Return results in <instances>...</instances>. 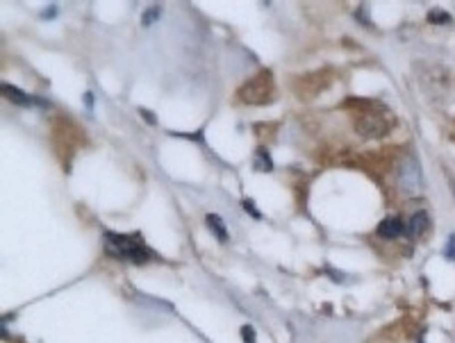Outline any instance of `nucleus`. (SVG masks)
<instances>
[{
    "label": "nucleus",
    "mask_w": 455,
    "mask_h": 343,
    "mask_svg": "<svg viewBox=\"0 0 455 343\" xmlns=\"http://www.w3.org/2000/svg\"><path fill=\"white\" fill-rule=\"evenodd\" d=\"M355 125L362 137H385L389 130V118L383 114H362Z\"/></svg>",
    "instance_id": "obj_4"
},
{
    "label": "nucleus",
    "mask_w": 455,
    "mask_h": 343,
    "mask_svg": "<svg viewBox=\"0 0 455 343\" xmlns=\"http://www.w3.org/2000/svg\"><path fill=\"white\" fill-rule=\"evenodd\" d=\"M271 93H273V87H271L269 73H259L257 77H253L241 89V100H246L250 105H262V103H269L271 100Z\"/></svg>",
    "instance_id": "obj_3"
},
{
    "label": "nucleus",
    "mask_w": 455,
    "mask_h": 343,
    "mask_svg": "<svg viewBox=\"0 0 455 343\" xmlns=\"http://www.w3.org/2000/svg\"><path fill=\"white\" fill-rule=\"evenodd\" d=\"M141 116H144V118H146V121H148L150 125H155V123H157V118L153 116V114H150L148 109H141Z\"/></svg>",
    "instance_id": "obj_15"
},
{
    "label": "nucleus",
    "mask_w": 455,
    "mask_h": 343,
    "mask_svg": "<svg viewBox=\"0 0 455 343\" xmlns=\"http://www.w3.org/2000/svg\"><path fill=\"white\" fill-rule=\"evenodd\" d=\"M398 186L408 195H419L424 191L421 169H419V162L414 157H405L403 164L398 166Z\"/></svg>",
    "instance_id": "obj_2"
},
{
    "label": "nucleus",
    "mask_w": 455,
    "mask_h": 343,
    "mask_svg": "<svg viewBox=\"0 0 455 343\" xmlns=\"http://www.w3.org/2000/svg\"><path fill=\"white\" fill-rule=\"evenodd\" d=\"M428 21L435 23V25H444V23L451 21V14H446L444 9H430L428 11Z\"/></svg>",
    "instance_id": "obj_10"
},
{
    "label": "nucleus",
    "mask_w": 455,
    "mask_h": 343,
    "mask_svg": "<svg viewBox=\"0 0 455 343\" xmlns=\"http://www.w3.org/2000/svg\"><path fill=\"white\" fill-rule=\"evenodd\" d=\"M243 209L248 211V214L253 216V218H262V214H259V211L255 209V202H253V200H248V198L243 200Z\"/></svg>",
    "instance_id": "obj_13"
},
{
    "label": "nucleus",
    "mask_w": 455,
    "mask_h": 343,
    "mask_svg": "<svg viewBox=\"0 0 455 343\" xmlns=\"http://www.w3.org/2000/svg\"><path fill=\"white\" fill-rule=\"evenodd\" d=\"M241 339L246 343H255V330H253V325H243V328H241Z\"/></svg>",
    "instance_id": "obj_12"
},
{
    "label": "nucleus",
    "mask_w": 455,
    "mask_h": 343,
    "mask_svg": "<svg viewBox=\"0 0 455 343\" xmlns=\"http://www.w3.org/2000/svg\"><path fill=\"white\" fill-rule=\"evenodd\" d=\"M205 223H207V227L214 232V236H217L221 243H226L228 241V230H226V225H223V220H221V216H217V214H207L205 216Z\"/></svg>",
    "instance_id": "obj_8"
},
{
    "label": "nucleus",
    "mask_w": 455,
    "mask_h": 343,
    "mask_svg": "<svg viewBox=\"0 0 455 343\" xmlns=\"http://www.w3.org/2000/svg\"><path fill=\"white\" fill-rule=\"evenodd\" d=\"M444 255L449 257V259H455V234L449 239V246L444 248Z\"/></svg>",
    "instance_id": "obj_14"
},
{
    "label": "nucleus",
    "mask_w": 455,
    "mask_h": 343,
    "mask_svg": "<svg viewBox=\"0 0 455 343\" xmlns=\"http://www.w3.org/2000/svg\"><path fill=\"white\" fill-rule=\"evenodd\" d=\"M105 252L114 259L130 261V264H148L155 259V252L146 246L137 234H119V232H105L103 236Z\"/></svg>",
    "instance_id": "obj_1"
},
{
    "label": "nucleus",
    "mask_w": 455,
    "mask_h": 343,
    "mask_svg": "<svg viewBox=\"0 0 455 343\" xmlns=\"http://www.w3.org/2000/svg\"><path fill=\"white\" fill-rule=\"evenodd\" d=\"M84 103H87V107H91V105H93V93H84Z\"/></svg>",
    "instance_id": "obj_16"
},
{
    "label": "nucleus",
    "mask_w": 455,
    "mask_h": 343,
    "mask_svg": "<svg viewBox=\"0 0 455 343\" xmlns=\"http://www.w3.org/2000/svg\"><path fill=\"white\" fill-rule=\"evenodd\" d=\"M428 223H430V218H428V214H426L424 209L414 211V214L410 216L408 225H405V234L412 236V239H417V236H421L426 230H428Z\"/></svg>",
    "instance_id": "obj_5"
},
{
    "label": "nucleus",
    "mask_w": 455,
    "mask_h": 343,
    "mask_svg": "<svg viewBox=\"0 0 455 343\" xmlns=\"http://www.w3.org/2000/svg\"><path fill=\"white\" fill-rule=\"evenodd\" d=\"M2 93H5V98H9L11 103H16V105H21V107H27V105H32V103H36L34 98H30L27 93H23L21 89H16V87H11V84H2Z\"/></svg>",
    "instance_id": "obj_7"
},
{
    "label": "nucleus",
    "mask_w": 455,
    "mask_h": 343,
    "mask_svg": "<svg viewBox=\"0 0 455 343\" xmlns=\"http://www.w3.org/2000/svg\"><path fill=\"white\" fill-rule=\"evenodd\" d=\"M157 16H160V7H150V9H146L144 18H141V23H144L146 27L153 25V21H157Z\"/></svg>",
    "instance_id": "obj_11"
},
{
    "label": "nucleus",
    "mask_w": 455,
    "mask_h": 343,
    "mask_svg": "<svg viewBox=\"0 0 455 343\" xmlns=\"http://www.w3.org/2000/svg\"><path fill=\"white\" fill-rule=\"evenodd\" d=\"M255 169L257 171H273V162H271V157H269V153L264 148H259L257 150V155H255Z\"/></svg>",
    "instance_id": "obj_9"
},
{
    "label": "nucleus",
    "mask_w": 455,
    "mask_h": 343,
    "mask_svg": "<svg viewBox=\"0 0 455 343\" xmlns=\"http://www.w3.org/2000/svg\"><path fill=\"white\" fill-rule=\"evenodd\" d=\"M401 234H405V223H401L398 218L389 216L378 225V236H383V239H398Z\"/></svg>",
    "instance_id": "obj_6"
}]
</instances>
